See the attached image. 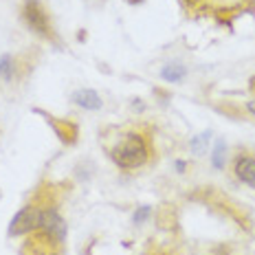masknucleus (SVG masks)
<instances>
[{"label": "nucleus", "instance_id": "4468645a", "mask_svg": "<svg viewBox=\"0 0 255 255\" xmlns=\"http://www.w3.org/2000/svg\"><path fill=\"white\" fill-rule=\"evenodd\" d=\"M132 106L136 108V113H141V110H143V104L139 102V99H132Z\"/></svg>", "mask_w": 255, "mask_h": 255}, {"label": "nucleus", "instance_id": "f8f14e48", "mask_svg": "<svg viewBox=\"0 0 255 255\" xmlns=\"http://www.w3.org/2000/svg\"><path fill=\"white\" fill-rule=\"evenodd\" d=\"M227 163V143L225 141H216L214 145V167L222 169Z\"/></svg>", "mask_w": 255, "mask_h": 255}, {"label": "nucleus", "instance_id": "9d476101", "mask_svg": "<svg viewBox=\"0 0 255 255\" xmlns=\"http://www.w3.org/2000/svg\"><path fill=\"white\" fill-rule=\"evenodd\" d=\"M15 75V62L11 55H2L0 57V79L2 82H11Z\"/></svg>", "mask_w": 255, "mask_h": 255}, {"label": "nucleus", "instance_id": "1a4fd4ad", "mask_svg": "<svg viewBox=\"0 0 255 255\" xmlns=\"http://www.w3.org/2000/svg\"><path fill=\"white\" fill-rule=\"evenodd\" d=\"M53 126H55L57 136H60L62 143H66V145L77 139V126L73 124V121H64V119H60V121H53Z\"/></svg>", "mask_w": 255, "mask_h": 255}, {"label": "nucleus", "instance_id": "39448f33", "mask_svg": "<svg viewBox=\"0 0 255 255\" xmlns=\"http://www.w3.org/2000/svg\"><path fill=\"white\" fill-rule=\"evenodd\" d=\"M38 231L46 233V236H51V238H55L57 242H64V238H66V222H64V218L57 214V211L42 209Z\"/></svg>", "mask_w": 255, "mask_h": 255}, {"label": "nucleus", "instance_id": "ddd939ff", "mask_svg": "<svg viewBox=\"0 0 255 255\" xmlns=\"http://www.w3.org/2000/svg\"><path fill=\"white\" fill-rule=\"evenodd\" d=\"M150 207H139V209L134 211V216H132V222H134V225H143V222L147 220V218H150Z\"/></svg>", "mask_w": 255, "mask_h": 255}, {"label": "nucleus", "instance_id": "dca6fc26", "mask_svg": "<svg viewBox=\"0 0 255 255\" xmlns=\"http://www.w3.org/2000/svg\"><path fill=\"white\" fill-rule=\"evenodd\" d=\"M249 113L255 117V99H253V102H249Z\"/></svg>", "mask_w": 255, "mask_h": 255}, {"label": "nucleus", "instance_id": "20e7f679", "mask_svg": "<svg viewBox=\"0 0 255 255\" xmlns=\"http://www.w3.org/2000/svg\"><path fill=\"white\" fill-rule=\"evenodd\" d=\"M40 214H42V209H38V207H33V205L20 209L18 214L13 216V220L9 222V236L15 238V236H24V233L38 231V227H40Z\"/></svg>", "mask_w": 255, "mask_h": 255}, {"label": "nucleus", "instance_id": "f257e3e1", "mask_svg": "<svg viewBox=\"0 0 255 255\" xmlns=\"http://www.w3.org/2000/svg\"><path fill=\"white\" fill-rule=\"evenodd\" d=\"M110 158L121 169H139L147 163V143L136 132H126L108 147Z\"/></svg>", "mask_w": 255, "mask_h": 255}, {"label": "nucleus", "instance_id": "9b49d317", "mask_svg": "<svg viewBox=\"0 0 255 255\" xmlns=\"http://www.w3.org/2000/svg\"><path fill=\"white\" fill-rule=\"evenodd\" d=\"M209 139H211V132L209 130L203 132V134H198V136H194V139H191V152L198 154V156H200V154H205Z\"/></svg>", "mask_w": 255, "mask_h": 255}, {"label": "nucleus", "instance_id": "6e6552de", "mask_svg": "<svg viewBox=\"0 0 255 255\" xmlns=\"http://www.w3.org/2000/svg\"><path fill=\"white\" fill-rule=\"evenodd\" d=\"M185 75H187V68H185L183 64H178V62H167L165 66L161 68V77L165 79V82H172V84L183 82Z\"/></svg>", "mask_w": 255, "mask_h": 255}, {"label": "nucleus", "instance_id": "7ed1b4c3", "mask_svg": "<svg viewBox=\"0 0 255 255\" xmlns=\"http://www.w3.org/2000/svg\"><path fill=\"white\" fill-rule=\"evenodd\" d=\"M22 15H24L26 24H29L38 35H42V38H53L49 15H46L42 2H38V0H26L24 7H22Z\"/></svg>", "mask_w": 255, "mask_h": 255}, {"label": "nucleus", "instance_id": "0eeeda50", "mask_svg": "<svg viewBox=\"0 0 255 255\" xmlns=\"http://www.w3.org/2000/svg\"><path fill=\"white\" fill-rule=\"evenodd\" d=\"M73 102H75V106H79V108H84V110H99L104 106L99 93H95V90H90V88L73 93Z\"/></svg>", "mask_w": 255, "mask_h": 255}, {"label": "nucleus", "instance_id": "f3484780", "mask_svg": "<svg viewBox=\"0 0 255 255\" xmlns=\"http://www.w3.org/2000/svg\"><path fill=\"white\" fill-rule=\"evenodd\" d=\"M249 86H251V90H253V93H255V75L251 77V82H249Z\"/></svg>", "mask_w": 255, "mask_h": 255}, {"label": "nucleus", "instance_id": "2eb2a0df", "mask_svg": "<svg viewBox=\"0 0 255 255\" xmlns=\"http://www.w3.org/2000/svg\"><path fill=\"white\" fill-rule=\"evenodd\" d=\"M176 172H185V163L183 161H176Z\"/></svg>", "mask_w": 255, "mask_h": 255}, {"label": "nucleus", "instance_id": "a211bd4d", "mask_svg": "<svg viewBox=\"0 0 255 255\" xmlns=\"http://www.w3.org/2000/svg\"><path fill=\"white\" fill-rule=\"evenodd\" d=\"M128 2H130V4H141L143 0H128Z\"/></svg>", "mask_w": 255, "mask_h": 255}, {"label": "nucleus", "instance_id": "423d86ee", "mask_svg": "<svg viewBox=\"0 0 255 255\" xmlns=\"http://www.w3.org/2000/svg\"><path fill=\"white\" fill-rule=\"evenodd\" d=\"M233 169H236L238 180H242L244 185L255 189V156H240Z\"/></svg>", "mask_w": 255, "mask_h": 255}, {"label": "nucleus", "instance_id": "f03ea898", "mask_svg": "<svg viewBox=\"0 0 255 255\" xmlns=\"http://www.w3.org/2000/svg\"><path fill=\"white\" fill-rule=\"evenodd\" d=\"M189 9L198 13H214V15H222V13H236L247 9L253 0H183Z\"/></svg>", "mask_w": 255, "mask_h": 255}]
</instances>
